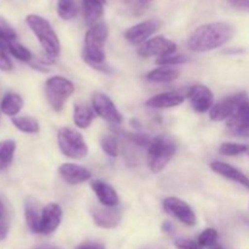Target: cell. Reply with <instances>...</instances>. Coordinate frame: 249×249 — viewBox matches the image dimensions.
Instances as JSON below:
<instances>
[{
    "mask_svg": "<svg viewBox=\"0 0 249 249\" xmlns=\"http://www.w3.org/2000/svg\"><path fill=\"white\" fill-rule=\"evenodd\" d=\"M96 113L88 104H75L73 108V122L79 129H87L94 122Z\"/></svg>",
    "mask_w": 249,
    "mask_h": 249,
    "instance_id": "ffe728a7",
    "label": "cell"
},
{
    "mask_svg": "<svg viewBox=\"0 0 249 249\" xmlns=\"http://www.w3.org/2000/svg\"><path fill=\"white\" fill-rule=\"evenodd\" d=\"M57 14L63 21L74 18L78 15V6L74 0H57Z\"/></svg>",
    "mask_w": 249,
    "mask_h": 249,
    "instance_id": "83f0119b",
    "label": "cell"
},
{
    "mask_svg": "<svg viewBox=\"0 0 249 249\" xmlns=\"http://www.w3.org/2000/svg\"><path fill=\"white\" fill-rule=\"evenodd\" d=\"M211 169L218 175H220V177L237 182V184L242 185V186L247 187L249 190V178L233 165L225 162H220V160H215V162L211 163Z\"/></svg>",
    "mask_w": 249,
    "mask_h": 249,
    "instance_id": "e0dca14e",
    "label": "cell"
},
{
    "mask_svg": "<svg viewBox=\"0 0 249 249\" xmlns=\"http://www.w3.org/2000/svg\"><path fill=\"white\" fill-rule=\"evenodd\" d=\"M24 216H26V223L29 230L34 233H39V230H40L41 211L36 199L28 198L26 201V204H24Z\"/></svg>",
    "mask_w": 249,
    "mask_h": 249,
    "instance_id": "44dd1931",
    "label": "cell"
},
{
    "mask_svg": "<svg viewBox=\"0 0 249 249\" xmlns=\"http://www.w3.org/2000/svg\"><path fill=\"white\" fill-rule=\"evenodd\" d=\"M26 22L29 28L36 36L40 43L46 57L55 60L60 56L61 44L55 29L53 28L50 22L39 15L31 14L26 17Z\"/></svg>",
    "mask_w": 249,
    "mask_h": 249,
    "instance_id": "3957f363",
    "label": "cell"
},
{
    "mask_svg": "<svg viewBox=\"0 0 249 249\" xmlns=\"http://www.w3.org/2000/svg\"><path fill=\"white\" fill-rule=\"evenodd\" d=\"M218 237V231L213 228H208L199 233L197 242L199 243L201 247H213V246L216 245Z\"/></svg>",
    "mask_w": 249,
    "mask_h": 249,
    "instance_id": "4dcf8cb0",
    "label": "cell"
},
{
    "mask_svg": "<svg viewBox=\"0 0 249 249\" xmlns=\"http://www.w3.org/2000/svg\"><path fill=\"white\" fill-rule=\"evenodd\" d=\"M16 142L14 140L0 141V170H4L9 167L14 160Z\"/></svg>",
    "mask_w": 249,
    "mask_h": 249,
    "instance_id": "4316f807",
    "label": "cell"
},
{
    "mask_svg": "<svg viewBox=\"0 0 249 249\" xmlns=\"http://www.w3.org/2000/svg\"><path fill=\"white\" fill-rule=\"evenodd\" d=\"M160 26H162V22L160 19H146L126 29L124 36L133 45H141L147 41L150 36L160 28Z\"/></svg>",
    "mask_w": 249,
    "mask_h": 249,
    "instance_id": "8fae6325",
    "label": "cell"
},
{
    "mask_svg": "<svg viewBox=\"0 0 249 249\" xmlns=\"http://www.w3.org/2000/svg\"><path fill=\"white\" fill-rule=\"evenodd\" d=\"M211 249H224V248L221 247V246H219V245H215V246H213V247H211Z\"/></svg>",
    "mask_w": 249,
    "mask_h": 249,
    "instance_id": "7bdbcfd3",
    "label": "cell"
},
{
    "mask_svg": "<svg viewBox=\"0 0 249 249\" xmlns=\"http://www.w3.org/2000/svg\"><path fill=\"white\" fill-rule=\"evenodd\" d=\"M95 225L101 229H114L121 224L122 212L117 207L95 206L90 209Z\"/></svg>",
    "mask_w": 249,
    "mask_h": 249,
    "instance_id": "4fadbf2b",
    "label": "cell"
},
{
    "mask_svg": "<svg viewBox=\"0 0 249 249\" xmlns=\"http://www.w3.org/2000/svg\"><path fill=\"white\" fill-rule=\"evenodd\" d=\"M122 134H124L131 142L135 143V145L138 146H141V147H143V146H145V147H148L151 141H152V138H150V136L147 135H143V134L128 133V131H122Z\"/></svg>",
    "mask_w": 249,
    "mask_h": 249,
    "instance_id": "e575fe53",
    "label": "cell"
},
{
    "mask_svg": "<svg viewBox=\"0 0 249 249\" xmlns=\"http://www.w3.org/2000/svg\"><path fill=\"white\" fill-rule=\"evenodd\" d=\"M16 38V31L6 19L0 16V40H15Z\"/></svg>",
    "mask_w": 249,
    "mask_h": 249,
    "instance_id": "836d02e7",
    "label": "cell"
},
{
    "mask_svg": "<svg viewBox=\"0 0 249 249\" xmlns=\"http://www.w3.org/2000/svg\"><path fill=\"white\" fill-rule=\"evenodd\" d=\"M0 46L5 51H9L17 60L23 61V62H31L33 60V53H31V50L18 43L16 39L15 40H0Z\"/></svg>",
    "mask_w": 249,
    "mask_h": 249,
    "instance_id": "cb8c5ba5",
    "label": "cell"
},
{
    "mask_svg": "<svg viewBox=\"0 0 249 249\" xmlns=\"http://www.w3.org/2000/svg\"><path fill=\"white\" fill-rule=\"evenodd\" d=\"M12 124L19 131L26 134H36L39 133V122L33 117L23 116V117H14L12 118Z\"/></svg>",
    "mask_w": 249,
    "mask_h": 249,
    "instance_id": "484cf974",
    "label": "cell"
},
{
    "mask_svg": "<svg viewBox=\"0 0 249 249\" xmlns=\"http://www.w3.org/2000/svg\"><path fill=\"white\" fill-rule=\"evenodd\" d=\"M100 146H101L102 151H104L108 157L114 158L118 156V141H117V139L114 138V136H102L101 140H100Z\"/></svg>",
    "mask_w": 249,
    "mask_h": 249,
    "instance_id": "f546056e",
    "label": "cell"
},
{
    "mask_svg": "<svg viewBox=\"0 0 249 249\" xmlns=\"http://www.w3.org/2000/svg\"><path fill=\"white\" fill-rule=\"evenodd\" d=\"M185 96L178 91H165L162 94H158L152 96L146 101V106L151 108L164 109V108H173L184 102Z\"/></svg>",
    "mask_w": 249,
    "mask_h": 249,
    "instance_id": "d6986e66",
    "label": "cell"
},
{
    "mask_svg": "<svg viewBox=\"0 0 249 249\" xmlns=\"http://www.w3.org/2000/svg\"><path fill=\"white\" fill-rule=\"evenodd\" d=\"M190 57L185 55H173L169 56H164V57H158L156 60V63L160 66H179V65H184V63L189 62Z\"/></svg>",
    "mask_w": 249,
    "mask_h": 249,
    "instance_id": "d6a6232c",
    "label": "cell"
},
{
    "mask_svg": "<svg viewBox=\"0 0 249 249\" xmlns=\"http://www.w3.org/2000/svg\"><path fill=\"white\" fill-rule=\"evenodd\" d=\"M163 209L185 225L195 226L197 224V216L194 209L178 197H167L163 199Z\"/></svg>",
    "mask_w": 249,
    "mask_h": 249,
    "instance_id": "30bf717a",
    "label": "cell"
},
{
    "mask_svg": "<svg viewBox=\"0 0 249 249\" xmlns=\"http://www.w3.org/2000/svg\"><path fill=\"white\" fill-rule=\"evenodd\" d=\"M63 212L60 204L49 203L41 209V220H40V235H50L55 232L62 221Z\"/></svg>",
    "mask_w": 249,
    "mask_h": 249,
    "instance_id": "5bb4252c",
    "label": "cell"
},
{
    "mask_svg": "<svg viewBox=\"0 0 249 249\" xmlns=\"http://www.w3.org/2000/svg\"><path fill=\"white\" fill-rule=\"evenodd\" d=\"M235 36V27L229 22H211L197 27L187 40V46L195 53H207L221 48Z\"/></svg>",
    "mask_w": 249,
    "mask_h": 249,
    "instance_id": "6da1fadb",
    "label": "cell"
},
{
    "mask_svg": "<svg viewBox=\"0 0 249 249\" xmlns=\"http://www.w3.org/2000/svg\"><path fill=\"white\" fill-rule=\"evenodd\" d=\"M61 178L70 185H79L91 179L92 174L89 169L74 163H63L58 168Z\"/></svg>",
    "mask_w": 249,
    "mask_h": 249,
    "instance_id": "2e32d148",
    "label": "cell"
},
{
    "mask_svg": "<svg viewBox=\"0 0 249 249\" xmlns=\"http://www.w3.org/2000/svg\"><path fill=\"white\" fill-rule=\"evenodd\" d=\"M177 145L174 140L167 135L152 138L147 150V165L153 174L162 172L174 157Z\"/></svg>",
    "mask_w": 249,
    "mask_h": 249,
    "instance_id": "277c9868",
    "label": "cell"
},
{
    "mask_svg": "<svg viewBox=\"0 0 249 249\" xmlns=\"http://www.w3.org/2000/svg\"><path fill=\"white\" fill-rule=\"evenodd\" d=\"M248 153H249V151H248Z\"/></svg>",
    "mask_w": 249,
    "mask_h": 249,
    "instance_id": "f6af8a7d",
    "label": "cell"
},
{
    "mask_svg": "<svg viewBox=\"0 0 249 249\" xmlns=\"http://www.w3.org/2000/svg\"><path fill=\"white\" fill-rule=\"evenodd\" d=\"M91 189L96 195L97 199L105 207H117L119 203V197L116 190L102 180H92Z\"/></svg>",
    "mask_w": 249,
    "mask_h": 249,
    "instance_id": "ac0fdd59",
    "label": "cell"
},
{
    "mask_svg": "<svg viewBox=\"0 0 249 249\" xmlns=\"http://www.w3.org/2000/svg\"><path fill=\"white\" fill-rule=\"evenodd\" d=\"M0 70L1 71H11L12 62L10 57L7 56L6 51L0 46Z\"/></svg>",
    "mask_w": 249,
    "mask_h": 249,
    "instance_id": "8d00e7d4",
    "label": "cell"
},
{
    "mask_svg": "<svg viewBox=\"0 0 249 249\" xmlns=\"http://www.w3.org/2000/svg\"><path fill=\"white\" fill-rule=\"evenodd\" d=\"M187 97L197 113H206L214 106V94L206 85L197 84L191 87L187 90Z\"/></svg>",
    "mask_w": 249,
    "mask_h": 249,
    "instance_id": "7c38bea8",
    "label": "cell"
},
{
    "mask_svg": "<svg viewBox=\"0 0 249 249\" xmlns=\"http://www.w3.org/2000/svg\"><path fill=\"white\" fill-rule=\"evenodd\" d=\"M75 249H105V246L97 242H85L78 246Z\"/></svg>",
    "mask_w": 249,
    "mask_h": 249,
    "instance_id": "f35d334b",
    "label": "cell"
},
{
    "mask_svg": "<svg viewBox=\"0 0 249 249\" xmlns=\"http://www.w3.org/2000/svg\"><path fill=\"white\" fill-rule=\"evenodd\" d=\"M9 212H7L6 204L0 197V241L5 240L9 233Z\"/></svg>",
    "mask_w": 249,
    "mask_h": 249,
    "instance_id": "1f68e13d",
    "label": "cell"
},
{
    "mask_svg": "<svg viewBox=\"0 0 249 249\" xmlns=\"http://www.w3.org/2000/svg\"><path fill=\"white\" fill-rule=\"evenodd\" d=\"M101 2H104V4H106V0H100Z\"/></svg>",
    "mask_w": 249,
    "mask_h": 249,
    "instance_id": "ee69618b",
    "label": "cell"
},
{
    "mask_svg": "<svg viewBox=\"0 0 249 249\" xmlns=\"http://www.w3.org/2000/svg\"><path fill=\"white\" fill-rule=\"evenodd\" d=\"M23 107V99L16 92H6L2 97L0 109L4 114L10 117L17 116Z\"/></svg>",
    "mask_w": 249,
    "mask_h": 249,
    "instance_id": "d4e9b609",
    "label": "cell"
},
{
    "mask_svg": "<svg viewBox=\"0 0 249 249\" xmlns=\"http://www.w3.org/2000/svg\"><path fill=\"white\" fill-rule=\"evenodd\" d=\"M249 151V147L245 143L223 142L219 147V153L223 156H238Z\"/></svg>",
    "mask_w": 249,
    "mask_h": 249,
    "instance_id": "f1b7e54d",
    "label": "cell"
},
{
    "mask_svg": "<svg viewBox=\"0 0 249 249\" xmlns=\"http://www.w3.org/2000/svg\"><path fill=\"white\" fill-rule=\"evenodd\" d=\"M36 249H61L60 247H56V246H50V245H44L40 246V247L36 248Z\"/></svg>",
    "mask_w": 249,
    "mask_h": 249,
    "instance_id": "60d3db41",
    "label": "cell"
},
{
    "mask_svg": "<svg viewBox=\"0 0 249 249\" xmlns=\"http://www.w3.org/2000/svg\"><path fill=\"white\" fill-rule=\"evenodd\" d=\"M57 142L61 152L72 160L84 158L89 152L87 142L79 131L72 128H61L57 133Z\"/></svg>",
    "mask_w": 249,
    "mask_h": 249,
    "instance_id": "8992f818",
    "label": "cell"
},
{
    "mask_svg": "<svg viewBox=\"0 0 249 249\" xmlns=\"http://www.w3.org/2000/svg\"><path fill=\"white\" fill-rule=\"evenodd\" d=\"M151 1H152V0H139V2H140V4H142V5L150 4Z\"/></svg>",
    "mask_w": 249,
    "mask_h": 249,
    "instance_id": "b9f144b4",
    "label": "cell"
},
{
    "mask_svg": "<svg viewBox=\"0 0 249 249\" xmlns=\"http://www.w3.org/2000/svg\"><path fill=\"white\" fill-rule=\"evenodd\" d=\"M108 38V28L105 23L99 22L88 29L84 38V60L92 68L104 73H108V67L105 66L106 53L105 44Z\"/></svg>",
    "mask_w": 249,
    "mask_h": 249,
    "instance_id": "7a4b0ae2",
    "label": "cell"
},
{
    "mask_svg": "<svg viewBox=\"0 0 249 249\" xmlns=\"http://www.w3.org/2000/svg\"><path fill=\"white\" fill-rule=\"evenodd\" d=\"M162 228H163V231L168 233H172L173 231H174V226H173V224L169 223V221H165V223L163 224Z\"/></svg>",
    "mask_w": 249,
    "mask_h": 249,
    "instance_id": "ab89813d",
    "label": "cell"
},
{
    "mask_svg": "<svg viewBox=\"0 0 249 249\" xmlns=\"http://www.w3.org/2000/svg\"><path fill=\"white\" fill-rule=\"evenodd\" d=\"M104 5L100 0H83V15L88 26L99 23V19L104 15Z\"/></svg>",
    "mask_w": 249,
    "mask_h": 249,
    "instance_id": "7402d4cb",
    "label": "cell"
},
{
    "mask_svg": "<svg viewBox=\"0 0 249 249\" xmlns=\"http://www.w3.org/2000/svg\"><path fill=\"white\" fill-rule=\"evenodd\" d=\"M228 2L235 9L249 12V0H228Z\"/></svg>",
    "mask_w": 249,
    "mask_h": 249,
    "instance_id": "74e56055",
    "label": "cell"
},
{
    "mask_svg": "<svg viewBox=\"0 0 249 249\" xmlns=\"http://www.w3.org/2000/svg\"><path fill=\"white\" fill-rule=\"evenodd\" d=\"M248 100L249 97L246 92H240V94L225 97L212 107V109L209 111V118L213 122L229 121L231 117L235 116L241 105Z\"/></svg>",
    "mask_w": 249,
    "mask_h": 249,
    "instance_id": "52a82bcc",
    "label": "cell"
},
{
    "mask_svg": "<svg viewBox=\"0 0 249 249\" xmlns=\"http://www.w3.org/2000/svg\"><path fill=\"white\" fill-rule=\"evenodd\" d=\"M177 50V44L169 40L165 36H157L150 38L147 41L141 44L138 49V55L141 57H164V56L173 55Z\"/></svg>",
    "mask_w": 249,
    "mask_h": 249,
    "instance_id": "9c48e42d",
    "label": "cell"
},
{
    "mask_svg": "<svg viewBox=\"0 0 249 249\" xmlns=\"http://www.w3.org/2000/svg\"><path fill=\"white\" fill-rule=\"evenodd\" d=\"M228 131L238 138H249V100L243 102L235 116L228 121Z\"/></svg>",
    "mask_w": 249,
    "mask_h": 249,
    "instance_id": "9a60e30c",
    "label": "cell"
},
{
    "mask_svg": "<svg viewBox=\"0 0 249 249\" xmlns=\"http://www.w3.org/2000/svg\"><path fill=\"white\" fill-rule=\"evenodd\" d=\"M180 73L181 72H180L179 68L162 66V67L150 71L146 74V79L155 83H169L177 80L180 77Z\"/></svg>",
    "mask_w": 249,
    "mask_h": 249,
    "instance_id": "603a6c76",
    "label": "cell"
},
{
    "mask_svg": "<svg viewBox=\"0 0 249 249\" xmlns=\"http://www.w3.org/2000/svg\"><path fill=\"white\" fill-rule=\"evenodd\" d=\"M91 106L94 108L95 113L99 117H101L105 121L109 123L118 125L123 122V116L116 105L113 104L109 96H107L104 92H94L91 96Z\"/></svg>",
    "mask_w": 249,
    "mask_h": 249,
    "instance_id": "ba28073f",
    "label": "cell"
},
{
    "mask_svg": "<svg viewBox=\"0 0 249 249\" xmlns=\"http://www.w3.org/2000/svg\"><path fill=\"white\" fill-rule=\"evenodd\" d=\"M74 84L70 79L61 75H53L45 82V96L51 108L60 112L65 107L66 101L74 92Z\"/></svg>",
    "mask_w": 249,
    "mask_h": 249,
    "instance_id": "5b68a950",
    "label": "cell"
},
{
    "mask_svg": "<svg viewBox=\"0 0 249 249\" xmlns=\"http://www.w3.org/2000/svg\"><path fill=\"white\" fill-rule=\"evenodd\" d=\"M174 245L177 249H203L198 242L191 240V238H177Z\"/></svg>",
    "mask_w": 249,
    "mask_h": 249,
    "instance_id": "d590c367",
    "label": "cell"
}]
</instances>
